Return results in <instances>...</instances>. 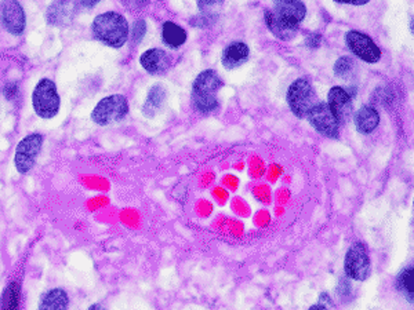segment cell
I'll return each mask as SVG.
<instances>
[{
    "mask_svg": "<svg viewBox=\"0 0 414 310\" xmlns=\"http://www.w3.org/2000/svg\"><path fill=\"white\" fill-rule=\"evenodd\" d=\"M223 82L216 70L207 69L198 75L192 86V107L200 114H212L219 108V90Z\"/></svg>",
    "mask_w": 414,
    "mask_h": 310,
    "instance_id": "obj_1",
    "label": "cell"
},
{
    "mask_svg": "<svg viewBox=\"0 0 414 310\" xmlns=\"http://www.w3.org/2000/svg\"><path fill=\"white\" fill-rule=\"evenodd\" d=\"M93 33L96 39L104 45L119 49L127 42L128 24L121 14L108 11L96 17L93 22Z\"/></svg>",
    "mask_w": 414,
    "mask_h": 310,
    "instance_id": "obj_2",
    "label": "cell"
},
{
    "mask_svg": "<svg viewBox=\"0 0 414 310\" xmlns=\"http://www.w3.org/2000/svg\"><path fill=\"white\" fill-rule=\"evenodd\" d=\"M32 105L38 116L43 119L54 118L59 111L57 86L50 79H42L32 94Z\"/></svg>",
    "mask_w": 414,
    "mask_h": 310,
    "instance_id": "obj_3",
    "label": "cell"
},
{
    "mask_svg": "<svg viewBox=\"0 0 414 310\" xmlns=\"http://www.w3.org/2000/svg\"><path fill=\"white\" fill-rule=\"evenodd\" d=\"M288 104L297 118H306L309 111L318 104L316 93L308 79L295 80L288 90Z\"/></svg>",
    "mask_w": 414,
    "mask_h": 310,
    "instance_id": "obj_4",
    "label": "cell"
},
{
    "mask_svg": "<svg viewBox=\"0 0 414 310\" xmlns=\"http://www.w3.org/2000/svg\"><path fill=\"white\" fill-rule=\"evenodd\" d=\"M128 112V104L124 95L115 94L101 100L91 114V119L98 125H110L118 123L126 118Z\"/></svg>",
    "mask_w": 414,
    "mask_h": 310,
    "instance_id": "obj_5",
    "label": "cell"
},
{
    "mask_svg": "<svg viewBox=\"0 0 414 310\" xmlns=\"http://www.w3.org/2000/svg\"><path fill=\"white\" fill-rule=\"evenodd\" d=\"M344 270L350 279L356 281H364L370 276V258L367 248L363 243H355L347 251Z\"/></svg>",
    "mask_w": 414,
    "mask_h": 310,
    "instance_id": "obj_6",
    "label": "cell"
},
{
    "mask_svg": "<svg viewBox=\"0 0 414 310\" xmlns=\"http://www.w3.org/2000/svg\"><path fill=\"white\" fill-rule=\"evenodd\" d=\"M43 144V137L38 132L29 134L17 145L15 167L20 174H27L35 164Z\"/></svg>",
    "mask_w": 414,
    "mask_h": 310,
    "instance_id": "obj_7",
    "label": "cell"
},
{
    "mask_svg": "<svg viewBox=\"0 0 414 310\" xmlns=\"http://www.w3.org/2000/svg\"><path fill=\"white\" fill-rule=\"evenodd\" d=\"M311 125L325 137L337 138L340 131V124L334 118L326 102H318L306 115Z\"/></svg>",
    "mask_w": 414,
    "mask_h": 310,
    "instance_id": "obj_8",
    "label": "cell"
},
{
    "mask_svg": "<svg viewBox=\"0 0 414 310\" xmlns=\"http://www.w3.org/2000/svg\"><path fill=\"white\" fill-rule=\"evenodd\" d=\"M346 42L348 49L363 61L369 63H376L381 59L380 47L369 38L367 35L359 31H350L346 35Z\"/></svg>",
    "mask_w": 414,
    "mask_h": 310,
    "instance_id": "obj_9",
    "label": "cell"
},
{
    "mask_svg": "<svg viewBox=\"0 0 414 310\" xmlns=\"http://www.w3.org/2000/svg\"><path fill=\"white\" fill-rule=\"evenodd\" d=\"M265 22L269 28V31L279 38L281 40H290L296 36L300 22H297L296 20L274 10V8H268L265 10Z\"/></svg>",
    "mask_w": 414,
    "mask_h": 310,
    "instance_id": "obj_10",
    "label": "cell"
},
{
    "mask_svg": "<svg viewBox=\"0 0 414 310\" xmlns=\"http://www.w3.org/2000/svg\"><path fill=\"white\" fill-rule=\"evenodd\" d=\"M327 105L339 124L347 123L353 116V111H354L353 97L346 88L340 86H336L329 91Z\"/></svg>",
    "mask_w": 414,
    "mask_h": 310,
    "instance_id": "obj_11",
    "label": "cell"
},
{
    "mask_svg": "<svg viewBox=\"0 0 414 310\" xmlns=\"http://www.w3.org/2000/svg\"><path fill=\"white\" fill-rule=\"evenodd\" d=\"M0 17L3 26L11 35H21L25 29L27 18L22 6L18 1H4L0 6Z\"/></svg>",
    "mask_w": 414,
    "mask_h": 310,
    "instance_id": "obj_12",
    "label": "cell"
},
{
    "mask_svg": "<svg viewBox=\"0 0 414 310\" xmlns=\"http://www.w3.org/2000/svg\"><path fill=\"white\" fill-rule=\"evenodd\" d=\"M140 62L144 66V69L151 75H162L172 65L170 56L161 49H151V50L145 52L141 56Z\"/></svg>",
    "mask_w": 414,
    "mask_h": 310,
    "instance_id": "obj_13",
    "label": "cell"
},
{
    "mask_svg": "<svg viewBox=\"0 0 414 310\" xmlns=\"http://www.w3.org/2000/svg\"><path fill=\"white\" fill-rule=\"evenodd\" d=\"M249 56H250V50L246 43L234 42L224 49L221 62L227 69H237L247 62Z\"/></svg>",
    "mask_w": 414,
    "mask_h": 310,
    "instance_id": "obj_14",
    "label": "cell"
},
{
    "mask_svg": "<svg viewBox=\"0 0 414 310\" xmlns=\"http://www.w3.org/2000/svg\"><path fill=\"white\" fill-rule=\"evenodd\" d=\"M75 3L71 1H57L53 3L47 10V22L50 25H68L75 15Z\"/></svg>",
    "mask_w": 414,
    "mask_h": 310,
    "instance_id": "obj_15",
    "label": "cell"
},
{
    "mask_svg": "<svg viewBox=\"0 0 414 310\" xmlns=\"http://www.w3.org/2000/svg\"><path fill=\"white\" fill-rule=\"evenodd\" d=\"M354 122H355L356 130L360 134L366 135V134L373 132L378 127L380 115H378L376 108H373L370 105H363L356 112L355 116H354Z\"/></svg>",
    "mask_w": 414,
    "mask_h": 310,
    "instance_id": "obj_16",
    "label": "cell"
},
{
    "mask_svg": "<svg viewBox=\"0 0 414 310\" xmlns=\"http://www.w3.org/2000/svg\"><path fill=\"white\" fill-rule=\"evenodd\" d=\"M69 298L62 288H53L42 295L39 310H68Z\"/></svg>",
    "mask_w": 414,
    "mask_h": 310,
    "instance_id": "obj_17",
    "label": "cell"
},
{
    "mask_svg": "<svg viewBox=\"0 0 414 310\" xmlns=\"http://www.w3.org/2000/svg\"><path fill=\"white\" fill-rule=\"evenodd\" d=\"M166 98V90L163 88L162 84H155L147 97V101L142 107V114L147 118H154L155 115H158V112L161 111V108L163 107Z\"/></svg>",
    "mask_w": 414,
    "mask_h": 310,
    "instance_id": "obj_18",
    "label": "cell"
},
{
    "mask_svg": "<svg viewBox=\"0 0 414 310\" xmlns=\"http://www.w3.org/2000/svg\"><path fill=\"white\" fill-rule=\"evenodd\" d=\"M162 38L166 46L172 49H178L186 42V32L184 28H181L176 22L168 21L162 26Z\"/></svg>",
    "mask_w": 414,
    "mask_h": 310,
    "instance_id": "obj_19",
    "label": "cell"
},
{
    "mask_svg": "<svg viewBox=\"0 0 414 310\" xmlns=\"http://www.w3.org/2000/svg\"><path fill=\"white\" fill-rule=\"evenodd\" d=\"M274 10L293 18L301 24V21L305 18L306 14V7L302 1H297V0H279L275 1L272 6Z\"/></svg>",
    "mask_w": 414,
    "mask_h": 310,
    "instance_id": "obj_20",
    "label": "cell"
},
{
    "mask_svg": "<svg viewBox=\"0 0 414 310\" xmlns=\"http://www.w3.org/2000/svg\"><path fill=\"white\" fill-rule=\"evenodd\" d=\"M21 287L17 281H11L0 297V310H20Z\"/></svg>",
    "mask_w": 414,
    "mask_h": 310,
    "instance_id": "obj_21",
    "label": "cell"
},
{
    "mask_svg": "<svg viewBox=\"0 0 414 310\" xmlns=\"http://www.w3.org/2000/svg\"><path fill=\"white\" fill-rule=\"evenodd\" d=\"M397 287L398 290L408 298L409 302H413V266H409L404 269L397 279Z\"/></svg>",
    "mask_w": 414,
    "mask_h": 310,
    "instance_id": "obj_22",
    "label": "cell"
},
{
    "mask_svg": "<svg viewBox=\"0 0 414 310\" xmlns=\"http://www.w3.org/2000/svg\"><path fill=\"white\" fill-rule=\"evenodd\" d=\"M223 7V1H219V0H200L198 1V8L202 11V15L209 18V20H213L216 21L217 17H219V11L221 10Z\"/></svg>",
    "mask_w": 414,
    "mask_h": 310,
    "instance_id": "obj_23",
    "label": "cell"
},
{
    "mask_svg": "<svg viewBox=\"0 0 414 310\" xmlns=\"http://www.w3.org/2000/svg\"><path fill=\"white\" fill-rule=\"evenodd\" d=\"M354 66L355 63L350 57H341L334 63V73L340 77H346L353 72Z\"/></svg>",
    "mask_w": 414,
    "mask_h": 310,
    "instance_id": "obj_24",
    "label": "cell"
},
{
    "mask_svg": "<svg viewBox=\"0 0 414 310\" xmlns=\"http://www.w3.org/2000/svg\"><path fill=\"white\" fill-rule=\"evenodd\" d=\"M147 32V24L144 20H138L133 26V39L135 43H140L141 39L145 36Z\"/></svg>",
    "mask_w": 414,
    "mask_h": 310,
    "instance_id": "obj_25",
    "label": "cell"
},
{
    "mask_svg": "<svg viewBox=\"0 0 414 310\" xmlns=\"http://www.w3.org/2000/svg\"><path fill=\"white\" fill-rule=\"evenodd\" d=\"M3 93H4V97H6L7 100H14L15 95L18 94V86H17V83H8V84L4 87Z\"/></svg>",
    "mask_w": 414,
    "mask_h": 310,
    "instance_id": "obj_26",
    "label": "cell"
},
{
    "mask_svg": "<svg viewBox=\"0 0 414 310\" xmlns=\"http://www.w3.org/2000/svg\"><path fill=\"white\" fill-rule=\"evenodd\" d=\"M337 291H339V295H340L341 298L348 297V295L351 294V286H350V283H348L347 280H341Z\"/></svg>",
    "mask_w": 414,
    "mask_h": 310,
    "instance_id": "obj_27",
    "label": "cell"
},
{
    "mask_svg": "<svg viewBox=\"0 0 414 310\" xmlns=\"http://www.w3.org/2000/svg\"><path fill=\"white\" fill-rule=\"evenodd\" d=\"M320 40H322V36L319 33H312L305 39V45L308 47H318L320 45Z\"/></svg>",
    "mask_w": 414,
    "mask_h": 310,
    "instance_id": "obj_28",
    "label": "cell"
},
{
    "mask_svg": "<svg viewBox=\"0 0 414 310\" xmlns=\"http://www.w3.org/2000/svg\"><path fill=\"white\" fill-rule=\"evenodd\" d=\"M336 1L344 3V4H354V6H363L369 3V0H336Z\"/></svg>",
    "mask_w": 414,
    "mask_h": 310,
    "instance_id": "obj_29",
    "label": "cell"
},
{
    "mask_svg": "<svg viewBox=\"0 0 414 310\" xmlns=\"http://www.w3.org/2000/svg\"><path fill=\"white\" fill-rule=\"evenodd\" d=\"M96 4H97L96 0H93V1H82V3H80V6H83V7H93V6H96Z\"/></svg>",
    "mask_w": 414,
    "mask_h": 310,
    "instance_id": "obj_30",
    "label": "cell"
},
{
    "mask_svg": "<svg viewBox=\"0 0 414 310\" xmlns=\"http://www.w3.org/2000/svg\"><path fill=\"white\" fill-rule=\"evenodd\" d=\"M308 310H329L325 305H322V304H318V305H313V307H311Z\"/></svg>",
    "mask_w": 414,
    "mask_h": 310,
    "instance_id": "obj_31",
    "label": "cell"
},
{
    "mask_svg": "<svg viewBox=\"0 0 414 310\" xmlns=\"http://www.w3.org/2000/svg\"><path fill=\"white\" fill-rule=\"evenodd\" d=\"M87 310H105L104 309V307H101L100 304H94V305H91L90 308Z\"/></svg>",
    "mask_w": 414,
    "mask_h": 310,
    "instance_id": "obj_32",
    "label": "cell"
}]
</instances>
